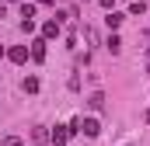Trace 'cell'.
Returning <instances> with one entry per match:
<instances>
[{"mask_svg": "<svg viewBox=\"0 0 150 146\" xmlns=\"http://www.w3.org/2000/svg\"><path fill=\"white\" fill-rule=\"evenodd\" d=\"M119 49H122V38L112 35V38H108V52H119Z\"/></svg>", "mask_w": 150, "mask_h": 146, "instance_id": "9", "label": "cell"}, {"mask_svg": "<svg viewBox=\"0 0 150 146\" xmlns=\"http://www.w3.org/2000/svg\"><path fill=\"white\" fill-rule=\"evenodd\" d=\"M98 4H101V7H112V0H98Z\"/></svg>", "mask_w": 150, "mask_h": 146, "instance_id": "14", "label": "cell"}, {"mask_svg": "<svg viewBox=\"0 0 150 146\" xmlns=\"http://www.w3.org/2000/svg\"><path fill=\"white\" fill-rule=\"evenodd\" d=\"M0 56H4V45H0Z\"/></svg>", "mask_w": 150, "mask_h": 146, "instance_id": "16", "label": "cell"}, {"mask_svg": "<svg viewBox=\"0 0 150 146\" xmlns=\"http://www.w3.org/2000/svg\"><path fill=\"white\" fill-rule=\"evenodd\" d=\"M32 139H35V143H45V139H49V132H45V129H35V132H32Z\"/></svg>", "mask_w": 150, "mask_h": 146, "instance_id": "11", "label": "cell"}, {"mask_svg": "<svg viewBox=\"0 0 150 146\" xmlns=\"http://www.w3.org/2000/svg\"><path fill=\"white\" fill-rule=\"evenodd\" d=\"M21 87H25L28 94H35V91H38V80H35V77H25V84H21Z\"/></svg>", "mask_w": 150, "mask_h": 146, "instance_id": "7", "label": "cell"}, {"mask_svg": "<svg viewBox=\"0 0 150 146\" xmlns=\"http://www.w3.org/2000/svg\"><path fill=\"white\" fill-rule=\"evenodd\" d=\"M129 11H133V14H143V11H147V4H143V0H133V7H129Z\"/></svg>", "mask_w": 150, "mask_h": 146, "instance_id": "12", "label": "cell"}, {"mask_svg": "<svg viewBox=\"0 0 150 146\" xmlns=\"http://www.w3.org/2000/svg\"><path fill=\"white\" fill-rule=\"evenodd\" d=\"M42 35H45V38H56V35H59V21H45V25H42Z\"/></svg>", "mask_w": 150, "mask_h": 146, "instance_id": "6", "label": "cell"}, {"mask_svg": "<svg viewBox=\"0 0 150 146\" xmlns=\"http://www.w3.org/2000/svg\"><path fill=\"white\" fill-rule=\"evenodd\" d=\"M32 59H35V63H42V59H45V42H42V38H35V42H32Z\"/></svg>", "mask_w": 150, "mask_h": 146, "instance_id": "2", "label": "cell"}, {"mask_svg": "<svg viewBox=\"0 0 150 146\" xmlns=\"http://www.w3.org/2000/svg\"><path fill=\"white\" fill-rule=\"evenodd\" d=\"M105 21H108V28H119V25H122V21H126V18H122V14H115V11H112V14H108V18H105Z\"/></svg>", "mask_w": 150, "mask_h": 146, "instance_id": "8", "label": "cell"}, {"mask_svg": "<svg viewBox=\"0 0 150 146\" xmlns=\"http://www.w3.org/2000/svg\"><path fill=\"white\" fill-rule=\"evenodd\" d=\"M21 18H25V21H32V18H35V7H32V4H25V7H21Z\"/></svg>", "mask_w": 150, "mask_h": 146, "instance_id": "10", "label": "cell"}, {"mask_svg": "<svg viewBox=\"0 0 150 146\" xmlns=\"http://www.w3.org/2000/svg\"><path fill=\"white\" fill-rule=\"evenodd\" d=\"M7 59H11V63H25V59H28V49H25V45H18V49H11V52H7Z\"/></svg>", "mask_w": 150, "mask_h": 146, "instance_id": "3", "label": "cell"}, {"mask_svg": "<svg viewBox=\"0 0 150 146\" xmlns=\"http://www.w3.org/2000/svg\"><path fill=\"white\" fill-rule=\"evenodd\" d=\"M87 105H91L94 111H101V108H105V94H101V91H94V94L87 98Z\"/></svg>", "mask_w": 150, "mask_h": 146, "instance_id": "5", "label": "cell"}, {"mask_svg": "<svg viewBox=\"0 0 150 146\" xmlns=\"http://www.w3.org/2000/svg\"><path fill=\"white\" fill-rule=\"evenodd\" d=\"M67 136H70V132H67L63 125H56V132H52L49 139H52V146H67Z\"/></svg>", "mask_w": 150, "mask_h": 146, "instance_id": "4", "label": "cell"}, {"mask_svg": "<svg viewBox=\"0 0 150 146\" xmlns=\"http://www.w3.org/2000/svg\"><path fill=\"white\" fill-rule=\"evenodd\" d=\"M0 146H25V143H21V139H14V136H7V139H4Z\"/></svg>", "mask_w": 150, "mask_h": 146, "instance_id": "13", "label": "cell"}, {"mask_svg": "<svg viewBox=\"0 0 150 146\" xmlns=\"http://www.w3.org/2000/svg\"><path fill=\"white\" fill-rule=\"evenodd\" d=\"M147 56H150V49H147Z\"/></svg>", "mask_w": 150, "mask_h": 146, "instance_id": "17", "label": "cell"}, {"mask_svg": "<svg viewBox=\"0 0 150 146\" xmlns=\"http://www.w3.org/2000/svg\"><path fill=\"white\" fill-rule=\"evenodd\" d=\"M80 132H84V136H87V139H94V136H98V132H101V125H98V122H94V118H84V122H80Z\"/></svg>", "mask_w": 150, "mask_h": 146, "instance_id": "1", "label": "cell"}, {"mask_svg": "<svg viewBox=\"0 0 150 146\" xmlns=\"http://www.w3.org/2000/svg\"><path fill=\"white\" fill-rule=\"evenodd\" d=\"M38 4H52V0H38Z\"/></svg>", "mask_w": 150, "mask_h": 146, "instance_id": "15", "label": "cell"}]
</instances>
